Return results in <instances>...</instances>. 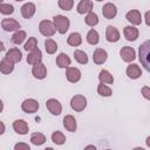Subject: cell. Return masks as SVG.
<instances>
[{
	"label": "cell",
	"instance_id": "1",
	"mask_svg": "<svg viewBox=\"0 0 150 150\" xmlns=\"http://www.w3.org/2000/svg\"><path fill=\"white\" fill-rule=\"evenodd\" d=\"M138 59L146 71L150 70V41H145L138 50Z\"/></svg>",
	"mask_w": 150,
	"mask_h": 150
},
{
	"label": "cell",
	"instance_id": "2",
	"mask_svg": "<svg viewBox=\"0 0 150 150\" xmlns=\"http://www.w3.org/2000/svg\"><path fill=\"white\" fill-rule=\"evenodd\" d=\"M53 23L56 28V30L60 33V34H66V32L69 29V26H70V22H69V19L64 15H54L53 16Z\"/></svg>",
	"mask_w": 150,
	"mask_h": 150
},
{
	"label": "cell",
	"instance_id": "3",
	"mask_svg": "<svg viewBox=\"0 0 150 150\" xmlns=\"http://www.w3.org/2000/svg\"><path fill=\"white\" fill-rule=\"evenodd\" d=\"M39 30L46 38H50L56 33V28H55L53 21H50V20H42L39 23Z\"/></svg>",
	"mask_w": 150,
	"mask_h": 150
},
{
	"label": "cell",
	"instance_id": "4",
	"mask_svg": "<svg viewBox=\"0 0 150 150\" xmlns=\"http://www.w3.org/2000/svg\"><path fill=\"white\" fill-rule=\"evenodd\" d=\"M70 107L73 110L80 112L87 108V98L83 95H75L70 100Z\"/></svg>",
	"mask_w": 150,
	"mask_h": 150
},
{
	"label": "cell",
	"instance_id": "5",
	"mask_svg": "<svg viewBox=\"0 0 150 150\" xmlns=\"http://www.w3.org/2000/svg\"><path fill=\"white\" fill-rule=\"evenodd\" d=\"M21 109L27 114H34L39 109V102L34 98H27L21 103Z\"/></svg>",
	"mask_w": 150,
	"mask_h": 150
},
{
	"label": "cell",
	"instance_id": "6",
	"mask_svg": "<svg viewBox=\"0 0 150 150\" xmlns=\"http://www.w3.org/2000/svg\"><path fill=\"white\" fill-rule=\"evenodd\" d=\"M46 107H47L48 111L52 115H54V116H59L61 114V111H62V105H61V103L56 98H49V100H47Z\"/></svg>",
	"mask_w": 150,
	"mask_h": 150
},
{
	"label": "cell",
	"instance_id": "7",
	"mask_svg": "<svg viewBox=\"0 0 150 150\" xmlns=\"http://www.w3.org/2000/svg\"><path fill=\"white\" fill-rule=\"evenodd\" d=\"M1 27L4 28V30L6 32H16L21 28V25L15 20V19H4L1 21Z\"/></svg>",
	"mask_w": 150,
	"mask_h": 150
},
{
	"label": "cell",
	"instance_id": "8",
	"mask_svg": "<svg viewBox=\"0 0 150 150\" xmlns=\"http://www.w3.org/2000/svg\"><path fill=\"white\" fill-rule=\"evenodd\" d=\"M32 74L35 79L38 80H43L46 76H47V68L46 66L40 62V63H35L33 64V68H32Z\"/></svg>",
	"mask_w": 150,
	"mask_h": 150
},
{
	"label": "cell",
	"instance_id": "9",
	"mask_svg": "<svg viewBox=\"0 0 150 150\" xmlns=\"http://www.w3.org/2000/svg\"><path fill=\"white\" fill-rule=\"evenodd\" d=\"M66 77L69 82L76 83L81 80V70L76 67H67L66 70Z\"/></svg>",
	"mask_w": 150,
	"mask_h": 150
},
{
	"label": "cell",
	"instance_id": "10",
	"mask_svg": "<svg viewBox=\"0 0 150 150\" xmlns=\"http://www.w3.org/2000/svg\"><path fill=\"white\" fill-rule=\"evenodd\" d=\"M102 14H103V16L105 19L111 20L117 15V7L111 2H107L102 7Z\"/></svg>",
	"mask_w": 150,
	"mask_h": 150
},
{
	"label": "cell",
	"instance_id": "11",
	"mask_svg": "<svg viewBox=\"0 0 150 150\" xmlns=\"http://www.w3.org/2000/svg\"><path fill=\"white\" fill-rule=\"evenodd\" d=\"M120 55H121V59L124 61V62H131L135 60L136 57V52L132 47H129V46H125L123 47L121 50H120Z\"/></svg>",
	"mask_w": 150,
	"mask_h": 150
},
{
	"label": "cell",
	"instance_id": "12",
	"mask_svg": "<svg viewBox=\"0 0 150 150\" xmlns=\"http://www.w3.org/2000/svg\"><path fill=\"white\" fill-rule=\"evenodd\" d=\"M125 19L132 25V26H138L142 23V15L141 12L137 9H131L125 14Z\"/></svg>",
	"mask_w": 150,
	"mask_h": 150
},
{
	"label": "cell",
	"instance_id": "13",
	"mask_svg": "<svg viewBox=\"0 0 150 150\" xmlns=\"http://www.w3.org/2000/svg\"><path fill=\"white\" fill-rule=\"evenodd\" d=\"M35 11H36V7H35V4L33 2H26L21 6L20 8V12H21V15L25 18V19H30L33 18V15L35 14Z\"/></svg>",
	"mask_w": 150,
	"mask_h": 150
},
{
	"label": "cell",
	"instance_id": "14",
	"mask_svg": "<svg viewBox=\"0 0 150 150\" xmlns=\"http://www.w3.org/2000/svg\"><path fill=\"white\" fill-rule=\"evenodd\" d=\"M108 59V53L103 48H96L93 53V61L95 64H103Z\"/></svg>",
	"mask_w": 150,
	"mask_h": 150
},
{
	"label": "cell",
	"instance_id": "15",
	"mask_svg": "<svg viewBox=\"0 0 150 150\" xmlns=\"http://www.w3.org/2000/svg\"><path fill=\"white\" fill-rule=\"evenodd\" d=\"M123 34L128 41H135L139 35V30L135 26H125L123 29Z\"/></svg>",
	"mask_w": 150,
	"mask_h": 150
},
{
	"label": "cell",
	"instance_id": "16",
	"mask_svg": "<svg viewBox=\"0 0 150 150\" xmlns=\"http://www.w3.org/2000/svg\"><path fill=\"white\" fill-rule=\"evenodd\" d=\"M105 39L108 42H117L120 40V32L114 26H108L105 29Z\"/></svg>",
	"mask_w": 150,
	"mask_h": 150
},
{
	"label": "cell",
	"instance_id": "17",
	"mask_svg": "<svg viewBox=\"0 0 150 150\" xmlns=\"http://www.w3.org/2000/svg\"><path fill=\"white\" fill-rule=\"evenodd\" d=\"M13 129L19 135H26L28 134V124L25 120H16L13 122Z\"/></svg>",
	"mask_w": 150,
	"mask_h": 150
},
{
	"label": "cell",
	"instance_id": "18",
	"mask_svg": "<svg viewBox=\"0 0 150 150\" xmlns=\"http://www.w3.org/2000/svg\"><path fill=\"white\" fill-rule=\"evenodd\" d=\"M41 61H42V53H41V50L38 47L35 49H33V50L29 52V54L27 56V62L29 64L33 66L35 63H40Z\"/></svg>",
	"mask_w": 150,
	"mask_h": 150
},
{
	"label": "cell",
	"instance_id": "19",
	"mask_svg": "<svg viewBox=\"0 0 150 150\" xmlns=\"http://www.w3.org/2000/svg\"><path fill=\"white\" fill-rule=\"evenodd\" d=\"M63 127L66 128L67 131H70V132H74L76 131V128H77V123H76V120L73 115H66L63 117Z\"/></svg>",
	"mask_w": 150,
	"mask_h": 150
},
{
	"label": "cell",
	"instance_id": "20",
	"mask_svg": "<svg viewBox=\"0 0 150 150\" xmlns=\"http://www.w3.org/2000/svg\"><path fill=\"white\" fill-rule=\"evenodd\" d=\"M76 11L79 14H87V13L91 12L93 11V1L91 0H81L76 6Z\"/></svg>",
	"mask_w": 150,
	"mask_h": 150
},
{
	"label": "cell",
	"instance_id": "21",
	"mask_svg": "<svg viewBox=\"0 0 150 150\" xmlns=\"http://www.w3.org/2000/svg\"><path fill=\"white\" fill-rule=\"evenodd\" d=\"M127 75H128L129 79H131V80H136V79L141 77V75H142V70H141V68H139L138 64L132 63V64H129V66L127 67Z\"/></svg>",
	"mask_w": 150,
	"mask_h": 150
},
{
	"label": "cell",
	"instance_id": "22",
	"mask_svg": "<svg viewBox=\"0 0 150 150\" xmlns=\"http://www.w3.org/2000/svg\"><path fill=\"white\" fill-rule=\"evenodd\" d=\"M14 70V63L12 61H9L6 56L0 61V71L5 75L11 74Z\"/></svg>",
	"mask_w": 150,
	"mask_h": 150
},
{
	"label": "cell",
	"instance_id": "23",
	"mask_svg": "<svg viewBox=\"0 0 150 150\" xmlns=\"http://www.w3.org/2000/svg\"><path fill=\"white\" fill-rule=\"evenodd\" d=\"M6 57H7L9 61H12L13 63H18V62L21 61L22 54H21V52H20L18 48H11L9 50H7Z\"/></svg>",
	"mask_w": 150,
	"mask_h": 150
},
{
	"label": "cell",
	"instance_id": "24",
	"mask_svg": "<svg viewBox=\"0 0 150 150\" xmlns=\"http://www.w3.org/2000/svg\"><path fill=\"white\" fill-rule=\"evenodd\" d=\"M98 80H100V83H104V84H112L114 83V76L107 69H102L100 71Z\"/></svg>",
	"mask_w": 150,
	"mask_h": 150
},
{
	"label": "cell",
	"instance_id": "25",
	"mask_svg": "<svg viewBox=\"0 0 150 150\" xmlns=\"http://www.w3.org/2000/svg\"><path fill=\"white\" fill-rule=\"evenodd\" d=\"M67 43H68L69 46H73V47H77V46H80V45L82 43L81 34L77 33V32L71 33V34L68 36V39H67Z\"/></svg>",
	"mask_w": 150,
	"mask_h": 150
},
{
	"label": "cell",
	"instance_id": "26",
	"mask_svg": "<svg viewBox=\"0 0 150 150\" xmlns=\"http://www.w3.org/2000/svg\"><path fill=\"white\" fill-rule=\"evenodd\" d=\"M56 64L59 68H67L70 66V59L68 57L67 54L61 53L59 54V56L56 57Z\"/></svg>",
	"mask_w": 150,
	"mask_h": 150
},
{
	"label": "cell",
	"instance_id": "27",
	"mask_svg": "<svg viewBox=\"0 0 150 150\" xmlns=\"http://www.w3.org/2000/svg\"><path fill=\"white\" fill-rule=\"evenodd\" d=\"M86 39H87V42H88L89 45H93V46H94V45H97L98 41H100V36H98L97 30L94 29V28H91V29L87 33Z\"/></svg>",
	"mask_w": 150,
	"mask_h": 150
},
{
	"label": "cell",
	"instance_id": "28",
	"mask_svg": "<svg viewBox=\"0 0 150 150\" xmlns=\"http://www.w3.org/2000/svg\"><path fill=\"white\" fill-rule=\"evenodd\" d=\"M30 142H32V144H34L36 146L42 145L46 142V136L42 132H33L30 135Z\"/></svg>",
	"mask_w": 150,
	"mask_h": 150
},
{
	"label": "cell",
	"instance_id": "29",
	"mask_svg": "<svg viewBox=\"0 0 150 150\" xmlns=\"http://www.w3.org/2000/svg\"><path fill=\"white\" fill-rule=\"evenodd\" d=\"M84 22H86V25L89 26V27L96 26V25L98 23V16H97V14L94 13V12L87 13V15H86V18H84Z\"/></svg>",
	"mask_w": 150,
	"mask_h": 150
},
{
	"label": "cell",
	"instance_id": "30",
	"mask_svg": "<svg viewBox=\"0 0 150 150\" xmlns=\"http://www.w3.org/2000/svg\"><path fill=\"white\" fill-rule=\"evenodd\" d=\"M26 38H27L26 32L19 29V30H16V32L13 34V36H12V42H13L14 45H21V43L26 40Z\"/></svg>",
	"mask_w": 150,
	"mask_h": 150
},
{
	"label": "cell",
	"instance_id": "31",
	"mask_svg": "<svg viewBox=\"0 0 150 150\" xmlns=\"http://www.w3.org/2000/svg\"><path fill=\"white\" fill-rule=\"evenodd\" d=\"M45 49L48 54H54L56 50H57V43L50 39V38H47L45 40Z\"/></svg>",
	"mask_w": 150,
	"mask_h": 150
},
{
	"label": "cell",
	"instance_id": "32",
	"mask_svg": "<svg viewBox=\"0 0 150 150\" xmlns=\"http://www.w3.org/2000/svg\"><path fill=\"white\" fill-rule=\"evenodd\" d=\"M74 59L76 62H79L80 64H86L88 63V55L83 52V50H80V49H76L74 52Z\"/></svg>",
	"mask_w": 150,
	"mask_h": 150
},
{
	"label": "cell",
	"instance_id": "33",
	"mask_svg": "<svg viewBox=\"0 0 150 150\" xmlns=\"http://www.w3.org/2000/svg\"><path fill=\"white\" fill-rule=\"evenodd\" d=\"M52 141H53V143L56 144V145H62V144L66 142V136H64L61 131L56 130V131H54V132L52 134Z\"/></svg>",
	"mask_w": 150,
	"mask_h": 150
},
{
	"label": "cell",
	"instance_id": "34",
	"mask_svg": "<svg viewBox=\"0 0 150 150\" xmlns=\"http://www.w3.org/2000/svg\"><path fill=\"white\" fill-rule=\"evenodd\" d=\"M97 93H98V95L104 96V97H109V96L112 95L111 88L108 87V86H105L104 83H100V84L97 86Z\"/></svg>",
	"mask_w": 150,
	"mask_h": 150
},
{
	"label": "cell",
	"instance_id": "35",
	"mask_svg": "<svg viewBox=\"0 0 150 150\" xmlns=\"http://www.w3.org/2000/svg\"><path fill=\"white\" fill-rule=\"evenodd\" d=\"M57 5L62 11H71L74 7V0H59Z\"/></svg>",
	"mask_w": 150,
	"mask_h": 150
},
{
	"label": "cell",
	"instance_id": "36",
	"mask_svg": "<svg viewBox=\"0 0 150 150\" xmlns=\"http://www.w3.org/2000/svg\"><path fill=\"white\" fill-rule=\"evenodd\" d=\"M36 47H38V40H36V38H34V36H30V38L28 39V41L25 43V46H23L25 50H27V52H30V50L35 49Z\"/></svg>",
	"mask_w": 150,
	"mask_h": 150
},
{
	"label": "cell",
	"instance_id": "37",
	"mask_svg": "<svg viewBox=\"0 0 150 150\" xmlns=\"http://www.w3.org/2000/svg\"><path fill=\"white\" fill-rule=\"evenodd\" d=\"M0 13L4 15H11L14 13V7L11 4H0Z\"/></svg>",
	"mask_w": 150,
	"mask_h": 150
},
{
	"label": "cell",
	"instance_id": "38",
	"mask_svg": "<svg viewBox=\"0 0 150 150\" xmlns=\"http://www.w3.org/2000/svg\"><path fill=\"white\" fill-rule=\"evenodd\" d=\"M141 91H142V95H143V97H144L145 100H150V88H149L148 86L142 87Z\"/></svg>",
	"mask_w": 150,
	"mask_h": 150
},
{
	"label": "cell",
	"instance_id": "39",
	"mask_svg": "<svg viewBox=\"0 0 150 150\" xmlns=\"http://www.w3.org/2000/svg\"><path fill=\"white\" fill-rule=\"evenodd\" d=\"M14 149L15 150H21V149H23V150H29L30 149V146L27 144V143H16L15 145H14Z\"/></svg>",
	"mask_w": 150,
	"mask_h": 150
},
{
	"label": "cell",
	"instance_id": "40",
	"mask_svg": "<svg viewBox=\"0 0 150 150\" xmlns=\"http://www.w3.org/2000/svg\"><path fill=\"white\" fill-rule=\"evenodd\" d=\"M5 130H6V127H5L4 122H1V121H0V135H2V134L5 132Z\"/></svg>",
	"mask_w": 150,
	"mask_h": 150
},
{
	"label": "cell",
	"instance_id": "41",
	"mask_svg": "<svg viewBox=\"0 0 150 150\" xmlns=\"http://www.w3.org/2000/svg\"><path fill=\"white\" fill-rule=\"evenodd\" d=\"M5 50V46H4V42L0 41V52H4Z\"/></svg>",
	"mask_w": 150,
	"mask_h": 150
},
{
	"label": "cell",
	"instance_id": "42",
	"mask_svg": "<svg viewBox=\"0 0 150 150\" xmlns=\"http://www.w3.org/2000/svg\"><path fill=\"white\" fill-rule=\"evenodd\" d=\"M2 110H4V103H2V101L0 100V112H2Z\"/></svg>",
	"mask_w": 150,
	"mask_h": 150
},
{
	"label": "cell",
	"instance_id": "43",
	"mask_svg": "<svg viewBox=\"0 0 150 150\" xmlns=\"http://www.w3.org/2000/svg\"><path fill=\"white\" fill-rule=\"evenodd\" d=\"M148 16H149V12H146L145 13V19H146V26H149L150 23H149V21H148Z\"/></svg>",
	"mask_w": 150,
	"mask_h": 150
},
{
	"label": "cell",
	"instance_id": "44",
	"mask_svg": "<svg viewBox=\"0 0 150 150\" xmlns=\"http://www.w3.org/2000/svg\"><path fill=\"white\" fill-rule=\"evenodd\" d=\"M146 145L150 146V137H146Z\"/></svg>",
	"mask_w": 150,
	"mask_h": 150
},
{
	"label": "cell",
	"instance_id": "45",
	"mask_svg": "<svg viewBox=\"0 0 150 150\" xmlns=\"http://www.w3.org/2000/svg\"><path fill=\"white\" fill-rule=\"evenodd\" d=\"M86 149H95V145H87Z\"/></svg>",
	"mask_w": 150,
	"mask_h": 150
},
{
	"label": "cell",
	"instance_id": "46",
	"mask_svg": "<svg viewBox=\"0 0 150 150\" xmlns=\"http://www.w3.org/2000/svg\"><path fill=\"white\" fill-rule=\"evenodd\" d=\"M15 1H18V2H19V1H23V0H15Z\"/></svg>",
	"mask_w": 150,
	"mask_h": 150
},
{
	"label": "cell",
	"instance_id": "47",
	"mask_svg": "<svg viewBox=\"0 0 150 150\" xmlns=\"http://www.w3.org/2000/svg\"><path fill=\"white\" fill-rule=\"evenodd\" d=\"M2 1H4V0H0V4H2Z\"/></svg>",
	"mask_w": 150,
	"mask_h": 150
},
{
	"label": "cell",
	"instance_id": "48",
	"mask_svg": "<svg viewBox=\"0 0 150 150\" xmlns=\"http://www.w3.org/2000/svg\"><path fill=\"white\" fill-rule=\"evenodd\" d=\"M95 1H103V0H95Z\"/></svg>",
	"mask_w": 150,
	"mask_h": 150
}]
</instances>
